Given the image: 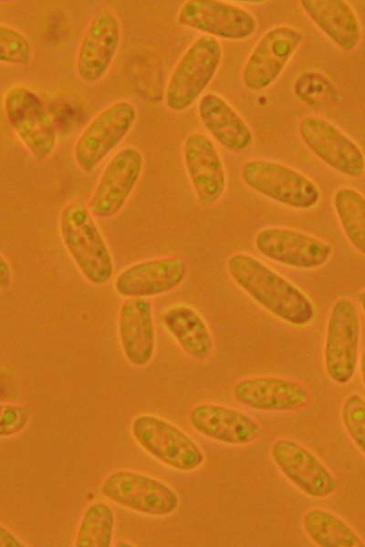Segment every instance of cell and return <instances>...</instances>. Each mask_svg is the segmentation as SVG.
<instances>
[{
	"mask_svg": "<svg viewBox=\"0 0 365 547\" xmlns=\"http://www.w3.org/2000/svg\"><path fill=\"white\" fill-rule=\"evenodd\" d=\"M332 206L347 241L365 256V195L355 188L340 187L333 193Z\"/></svg>",
	"mask_w": 365,
	"mask_h": 547,
	"instance_id": "484cf974",
	"label": "cell"
},
{
	"mask_svg": "<svg viewBox=\"0 0 365 547\" xmlns=\"http://www.w3.org/2000/svg\"><path fill=\"white\" fill-rule=\"evenodd\" d=\"M300 5L314 25L339 49L349 52L362 36L354 8L344 0H302Z\"/></svg>",
	"mask_w": 365,
	"mask_h": 547,
	"instance_id": "cb8c5ba5",
	"label": "cell"
},
{
	"mask_svg": "<svg viewBox=\"0 0 365 547\" xmlns=\"http://www.w3.org/2000/svg\"><path fill=\"white\" fill-rule=\"evenodd\" d=\"M33 58V47L28 37L10 25H0V61L2 64L25 67Z\"/></svg>",
	"mask_w": 365,
	"mask_h": 547,
	"instance_id": "83f0119b",
	"label": "cell"
},
{
	"mask_svg": "<svg viewBox=\"0 0 365 547\" xmlns=\"http://www.w3.org/2000/svg\"><path fill=\"white\" fill-rule=\"evenodd\" d=\"M340 418L348 436L365 456V397L359 393L348 395L340 408Z\"/></svg>",
	"mask_w": 365,
	"mask_h": 547,
	"instance_id": "f1b7e54d",
	"label": "cell"
},
{
	"mask_svg": "<svg viewBox=\"0 0 365 547\" xmlns=\"http://www.w3.org/2000/svg\"><path fill=\"white\" fill-rule=\"evenodd\" d=\"M359 302L365 315V288L359 294Z\"/></svg>",
	"mask_w": 365,
	"mask_h": 547,
	"instance_id": "e575fe53",
	"label": "cell"
},
{
	"mask_svg": "<svg viewBox=\"0 0 365 547\" xmlns=\"http://www.w3.org/2000/svg\"><path fill=\"white\" fill-rule=\"evenodd\" d=\"M302 527L319 547H365L363 539L347 521L323 508L308 509L303 514Z\"/></svg>",
	"mask_w": 365,
	"mask_h": 547,
	"instance_id": "d4e9b609",
	"label": "cell"
},
{
	"mask_svg": "<svg viewBox=\"0 0 365 547\" xmlns=\"http://www.w3.org/2000/svg\"><path fill=\"white\" fill-rule=\"evenodd\" d=\"M176 22L203 35L230 41L248 39L258 27L256 16L247 9L217 0L184 1Z\"/></svg>",
	"mask_w": 365,
	"mask_h": 547,
	"instance_id": "9a60e30c",
	"label": "cell"
},
{
	"mask_svg": "<svg viewBox=\"0 0 365 547\" xmlns=\"http://www.w3.org/2000/svg\"><path fill=\"white\" fill-rule=\"evenodd\" d=\"M222 58L223 49L218 39L206 35L195 38L167 78L163 92L165 108L174 113L190 108L214 79Z\"/></svg>",
	"mask_w": 365,
	"mask_h": 547,
	"instance_id": "3957f363",
	"label": "cell"
},
{
	"mask_svg": "<svg viewBox=\"0 0 365 547\" xmlns=\"http://www.w3.org/2000/svg\"><path fill=\"white\" fill-rule=\"evenodd\" d=\"M117 335L129 364L148 366L155 355L157 334L150 299L125 298L117 315Z\"/></svg>",
	"mask_w": 365,
	"mask_h": 547,
	"instance_id": "44dd1931",
	"label": "cell"
},
{
	"mask_svg": "<svg viewBox=\"0 0 365 547\" xmlns=\"http://www.w3.org/2000/svg\"><path fill=\"white\" fill-rule=\"evenodd\" d=\"M226 269L234 283L276 318L295 327L308 326L314 321L316 307L310 297L253 254H231Z\"/></svg>",
	"mask_w": 365,
	"mask_h": 547,
	"instance_id": "6da1fadb",
	"label": "cell"
},
{
	"mask_svg": "<svg viewBox=\"0 0 365 547\" xmlns=\"http://www.w3.org/2000/svg\"><path fill=\"white\" fill-rule=\"evenodd\" d=\"M3 108L14 133L36 161L55 152L58 135L54 119L38 94L24 85H14L4 94Z\"/></svg>",
	"mask_w": 365,
	"mask_h": 547,
	"instance_id": "277c9868",
	"label": "cell"
},
{
	"mask_svg": "<svg viewBox=\"0 0 365 547\" xmlns=\"http://www.w3.org/2000/svg\"><path fill=\"white\" fill-rule=\"evenodd\" d=\"M58 232L68 256L81 276L101 286L114 275V259L96 218L87 204L72 200L58 215Z\"/></svg>",
	"mask_w": 365,
	"mask_h": 547,
	"instance_id": "7a4b0ae2",
	"label": "cell"
},
{
	"mask_svg": "<svg viewBox=\"0 0 365 547\" xmlns=\"http://www.w3.org/2000/svg\"><path fill=\"white\" fill-rule=\"evenodd\" d=\"M163 329L180 349L196 361L207 360L213 354L212 331L202 314L185 303L172 304L161 314Z\"/></svg>",
	"mask_w": 365,
	"mask_h": 547,
	"instance_id": "603a6c76",
	"label": "cell"
},
{
	"mask_svg": "<svg viewBox=\"0 0 365 547\" xmlns=\"http://www.w3.org/2000/svg\"><path fill=\"white\" fill-rule=\"evenodd\" d=\"M256 251L265 258L297 270H316L326 265L332 245L304 231L286 226H267L254 238Z\"/></svg>",
	"mask_w": 365,
	"mask_h": 547,
	"instance_id": "8fae6325",
	"label": "cell"
},
{
	"mask_svg": "<svg viewBox=\"0 0 365 547\" xmlns=\"http://www.w3.org/2000/svg\"><path fill=\"white\" fill-rule=\"evenodd\" d=\"M360 318L349 297H339L329 310L326 324L323 365L328 378L347 385L355 376L360 361Z\"/></svg>",
	"mask_w": 365,
	"mask_h": 547,
	"instance_id": "9c48e42d",
	"label": "cell"
},
{
	"mask_svg": "<svg viewBox=\"0 0 365 547\" xmlns=\"http://www.w3.org/2000/svg\"><path fill=\"white\" fill-rule=\"evenodd\" d=\"M241 178L250 190L290 209L310 210L321 199V190L310 177L276 160H246L241 167Z\"/></svg>",
	"mask_w": 365,
	"mask_h": 547,
	"instance_id": "8992f818",
	"label": "cell"
},
{
	"mask_svg": "<svg viewBox=\"0 0 365 547\" xmlns=\"http://www.w3.org/2000/svg\"><path fill=\"white\" fill-rule=\"evenodd\" d=\"M197 113L207 132L226 150L239 153L253 143L249 125L221 95L214 92L203 94L198 100Z\"/></svg>",
	"mask_w": 365,
	"mask_h": 547,
	"instance_id": "7402d4cb",
	"label": "cell"
},
{
	"mask_svg": "<svg viewBox=\"0 0 365 547\" xmlns=\"http://www.w3.org/2000/svg\"><path fill=\"white\" fill-rule=\"evenodd\" d=\"M188 419L200 435L230 446L254 443L263 432L259 422L251 416L237 408L214 402L193 406L189 411Z\"/></svg>",
	"mask_w": 365,
	"mask_h": 547,
	"instance_id": "ffe728a7",
	"label": "cell"
},
{
	"mask_svg": "<svg viewBox=\"0 0 365 547\" xmlns=\"http://www.w3.org/2000/svg\"><path fill=\"white\" fill-rule=\"evenodd\" d=\"M13 284V270L7 258L1 253L0 255V287L7 290Z\"/></svg>",
	"mask_w": 365,
	"mask_h": 547,
	"instance_id": "1f68e13d",
	"label": "cell"
},
{
	"mask_svg": "<svg viewBox=\"0 0 365 547\" xmlns=\"http://www.w3.org/2000/svg\"><path fill=\"white\" fill-rule=\"evenodd\" d=\"M270 457L285 478L308 497L325 499L338 488L330 470L313 451L297 440L287 438L274 440Z\"/></svg>",
	"mask_w": 365,
	"mask_h": 547,
	"instance_id": "e0dca14e",
	"label": "cell"
},
{
	"mask_svg": "<svg viewBox=\"0 0 365 547\" xmlns=\"http://www.w3.org/2000/svg\"><path fill=\"white\" fill-rule=\"evenodd\" d=\"M144 166V155L134 146L123 147L110 157L87 202L96 219H111L123 210L142 175Z\"/></svg>",
	"mask_w": 365,
	"mask_h": 547,
	"instance_id": "30bf717a",
	"label": "cell"
},
{
	"mask_svg": "<svg viewBox=\"0 0 365 547\" xmlns=\"http://www.w3.org/2000/svg\"><path fill=\"white\" fill-rule=\"evenodd\" d=\"M302 40V31L289 25H278L266 30L245 62L244 86L252 92L270 87L282 74Z\"/></svg>",
	"mask_w": 365,
	"mask_h": 547,
	"instance_id": "4fadbf2b",
	"label": "cell"
},
{
	"mask_svg": "<svg viewBox=\"0 0 365 547\" xmlns=\"http://www.w3.org/2000/svg\"><path fill=\"white\" fill-rule=\"evenodd\" d=\"M0 546L1 547H24L26 544L16 536L9 528L1 523L0 525Z\"/></svg>",
	"mask_w": 365,
	"mask_h": 547,
	"instance_id": "d6a6232c",
	"label": "cell"
},
{
	"mask_svg": "<svg viewBox=\"0 0 365 547\" xmlns=\"http://www.w3.org/2000/svg\"><path fill=\"white\" fill-rule=\"evenodd\" d=\"M121 38L122 26L117 14L108 7L99 9L78 46L75 69L79 80L87 85L102 80L117 57Z\"/></svg>",
	"mask_w": 365,
	"mask_h": 547,
	"instance_id": "7c38bea8",
	"label": "cell"
},
{
	"mask_svg": "<svg viewBox=\"0 0 365 547\" xmlns=\"http://www.w3.org/2000/svg\"><path fill=\"white\" fill-rule=\"evenodd\" d=\"M136 443L151 458L181 472L200 469L205 455L199 444L172 421L151 413L136 416L130 423Z\"/></svg>",
	"mask_w": 365,
	"mask_h": 547,
	"instance_id": "5b68a950",
	"label": "cell"
},
{
	"mask_svg": "<svg viewBox=\"0 0 365 547\" xmlns=\"http://www.w3.org/2000/svg\"><path fill=\"white\" fill-rule=\"evenodd\" d=\"M138 119L135 104L119 99L99 111L83 129L73 146L77 167L93 172L126 139Z\"/></svg>",
	"mask_w": 365,
	"mask_h": 547,
	"instance_id": "52a82bcc",
	"label": "cell"
},
{
	"mask_svg": "<svg viewBox=\"0 0 365 547\" xmlns=\"http://www.w3.org/2000/svg\"><path fill=\"white\" fill-rule=\"evenodd\" d=\"M359 366H360L361 381L365 387V351L363 352V354L361 355V356L360 358Z\"/></svg>",
	"mask_w": 365,
	"mask_h": 547,
	"instance_id": "836d02e7",
	"label": "cell"
},
{
	"mask_svg": "<svg viewBox=\"0 0 365 547\" xmlns=\"http://www.w3.org/2000/svg\"><path fill=\"white\" fill-rule=\"evenodd\" d=\"M99 491L116 505L150 517L170 516L180 506L179 494L170 484L134 470L109 473L101 480Z\"/></svg>",
	"mask_w": 365,
	"mask_h": 547,
	"instance_id": "ba28073f",
	"label": "cell"
},
{
	"mask_svg": "<svg viewBox=\"0 0 365 547\" xmlns=\"http://www.w3.org/2000/svg\"><path fill=\"white\" fill-rule=\"evenodd\" d=\"M182 161L197 202L209 207L224 196L227 177L214 142L200 131L191 132L182 143Z\"/></svg>",
	"mask_w": 365,
	"mask_h": 547,
	"instance_id": "ac0fdd59",
	"label": "cell"
},
{
	"mask_svg": "<svg viewBox=\"0 0 365 547\" xmlns=\"http://www.w3.org/2000/svg\"><path fill=\"white\" fill-rule=\"evenodd\" d=\"M30 420L27 408L18 404H2L0 416V437L11 438L23 432Z\"/></svg>",
	"mask_w": 365,
	"mask_h": 547,
	"instance_id": "f546056e",
	"label": "cell"
},
{
	"mask_svg": "<svg viewBox=\"0 0 365 547\" xmlns=\"http://www.w3.org/2000/svg\"><path fill=\"white\" fill-rule=\"evenodd\" d=\"M233 397L243 406L262 412H292L309 403V391L299 381L276 377L256 376L237 381Z\"/></svg>",
	"mask_w": 365,
	"mask_h": 547,
	"instance_id": "d6986e66",
	"label": "cell"
},
{
	"mask_svg": "<svg viewBox=\"0 0 365 547\" xmlns=\"http://www.w3.org/2000/svg\"><path fill=\"white\" fill-rule=\"evenodd\" d=\"M331 83L320 74L307 72L299 76L295 85V92L300 99L306 102L320 100L328 95H331Z\"/></svg>",
	"mask_w": 365,
	"mask_h": 547,
	"instance_id": "4dcf8cb0",
	"label": "cell"
},
{
	"mask_svg": "<svg viewBox=\"0 0 365 547\" xmlns=\"http://www.w3.org/2000/svg\"><path fill=\"white\" fill-rule=\"evenodd\" d=\"M188 265L180 255L141 260L121 269L114 277V292L125 298H151L174 291L185 280Z\"/></svg>",
	"mask_w": 365,
	"mask_h": 547,
	"instance_id": "2e32d148",
	"label": "cell"
},
{
	"mask_svg": "<svg viewBox=\"0 0 365 547\" xmlns=\"http://www.w3.org/2000/svg\"><path fill=\"white\" fill-rule=\"evenodd\" d=\"M131 545L132 544H130V543H129L127 542H124V541H120L116 544V546H131Z\"/></svg>",
	"mask_w": 365,
	"mask_h": 547,
	"instance_id": "d590c367",
	"label": "cell"
},
{
	"mask_svg": "<svg viewBox=\"0 0 365 547\" xmlns=\"http://www.w3.org/2000/svg\"><path fill=\"white\" fill-rule=\"evenodd\" d=\"M303 143L335 171L359 178L365 173V154L359 144L329 120L308 115L298 123Z\"/></svg>",
	"mask_w": 365,
	"mask_h": 547,
	"instance_id": "5bb4252c",
	"label": "cell"
},
{
	"mask_svg": "<svg viewBox=\"0 0 365 547\" xmlns=\"http://www.w3.org/2000/svg\"><path fill=\"white\" fill-rule=\"evenodd\" d=\"M116 516L106 501H97L82 512L76 528L73 546L110 547L114 540Z\"/></svg>",
	"mask_w": 365,
	"mask_h": 547,
	"instance_id": "4316f807",
	"label": "cell"
}]
</instances>
